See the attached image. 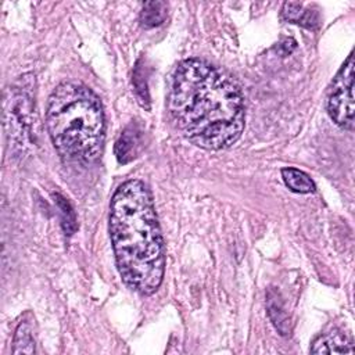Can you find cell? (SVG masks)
<instances>
[{"label": "cell", "mask_w": 355, "mask_h": 355, "mask_svg": "<svg viewBox=\"0 0 355 355\" xmlns=\"http://www.w3.org/2000/svg\"><path fill=\"white\" fill-rule=\"evenodd\" d=\"M110 236L125 284L143 295L155 293L164 277L165 251L153 197L143 182L128 180L114 193Z\"/></svg>", "instance_id": "2"}, {"label": "cell", "mask_w": 355, "mask_h": 355, "mask_svg": "<svg viewBox=\"0 0 355 355\" xmlns=\"http://www.w3.org/2000/svg\"><path fill=\"white\" fill-rule=\"evenodd\" d=\"M33 352H35V341L32 337L31 326L28 322H22L15 330L12 354H33Z\"/></svg>", "instance_id": "10"}, {"label": "cell", "mask_w": 355, "mask_h": 355, "mask_svg": "<svg viewBox=\"0 0 355 355\" xmlns=\"http://www.w3.org/2000/svg\"><path fill=\"white\" fill-rule=\"evenodd\" d=\"M354 111V55L351 53L333 80L327 112L338 126L352 130Z\"/></svg>", "instance_id": "4"}, {"label": "cell", "mask_w": 355, "mask_h": 355, "mask_svg": "<svg viewBox=\"0 0 355 355\" xmlns=\"http://www.w3.org/2000/svg\"><path fill=\"white\" fill-rule=\"evenodd\" d=\"M312 354H352V338L340 330H331L319 336L311 347Z\"/></svg>", "instance_id": "5"}, {"label": "cell", "mask_w": 355, "mask_h": 355, "mask_svg": "<svg viewBox=\"0 0 355 355\" xmlns=\"http://www.w3.org/2000/svg\"><path fill=\"white\" fill-rule=\"evenodd\" d=\"M46 125L58 154L71 161L92 162L104 143V112L100 98L85 85L64 82L49 97Z\"/></svg>", "instance_id": "3"}, {"label": "cell", "mask_w": 355, "mask_h": 355, "mask_svg": "<svg viewBox=\"0 0 355 355\" xmlns=\"http://www.w3.org/2000/svg\"><path fill=\"white\" fill-rule=\"evenodd\" d=\"M268 315L282 336L290 334V318L286 313L283 304L276 291H268Z\"/></svg>", "instance_id": "6"}, {"label": "cell", "mask_w": 355, "mask_h": 355, "mask_svg": "<svg viewBox=\"0 0 355 355\" xmlns=\"http://www.w3.org/2000/svg\"><path fill=\"white\" fill-rule=\"evenodd\" d=\"M282 178L284 180V184L294 193L306 194L312 193L315 190V183L311 180V178L295 168H284L282 169Z\"/></svg>", "instance_id": "7"}, {"label": "cell", "mask_w": 355, "mask_h": 355, "mask_svg": "<svg viewBox=\"0 0 355 355\" xmlns=\"http://www.w3.org/2000/svg\"><path fill=\"white\" fill-rule=\"evenodd\" d=\"M139 147V133L135 129H126L115 143V154L119 162L130 161Z\"/></svg>", "instance_id": "8"}, {"label": "cell", "mask_w": 355, "mask_h": 355, "mask_svg": "<svg viewBox=\"0 0 355 355\" xmlns=\"http://www.w3.org/2000/svg\"><path fill=\"white\" fill-rule=\"evenodd\" d=\"M168 7L164 1H147L140 12V22L146 28L161 25L166 18Z\"/></svg>", "instance_id": "9"}, {"label": "cell", "mask_w": 355, "mask_h": 355, "mask_svg": "<svg viewBox=\"0 0 355 355\" xmlns=\"http://www.w3.org/2000/svg\"><path fill=\"white\" fill-rule=\"evenodd\" d=\"M283 17L287 21L297 22V24H305V22H315V19L311 18V11L304 10V7L300 3H284L282 10Z\"/></svg>", "instance_id": "11"}, {"label": "cell", "mask_w": 355, "mask_h": 355, "mask_svg": "<svg viewBox=\"0 0 355 355\" xmlns=\"http://www.w3.org/2000/svg\"><path fill=\"white\" fill-rule=\"evenodd\" d=\"M168 110L178 130L205 150L232 146L244 129V101L236 82L198 58L176 68Z\"/></svg>", "instance_id": "1"}]
</instances>
